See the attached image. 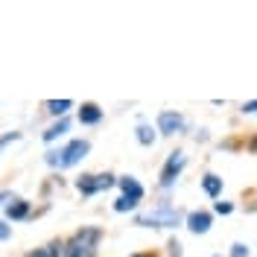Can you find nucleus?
Here are the masks:
<instances>
[{
  "mask_svg": "<svg viewBox=\"0 0 257 257\" xmlns=\"http://www.w3.org/2000/svg\"><path fill=\"white\" fill-rule=\"evenodd\" d=\"M99 240H102V228L85 225V228H79L76 234H70V237L64 240V254L62 257H96Z\"/></svg>",
  "mask_w": 257,
  "mask_h": 257,
  "instance_id": "1",
  "label": "nucleus"
},
{
  "mask_svg": "<svg viewBox=\"0 0 257 257\" xmlns=\"http://www.w3.org/2000/svg\"><path fill=\"white\" fill-rule=\"evenodd\" d=\"M184 216H187V213H181L176 205L161 202V205H155L152 210L138 213V216H135V225H141V228H178V225H184Z\"/></svg>",
  "mask_w": 257,
  "mask_h": 257,
  "instance_id": "2",
  "label": "nucleus"
},
{
  "mask_svg": "<svg viewBox=\"0 0 257 257\" xmlns=\"http://www.w3.org/2000/svg\"><path fill=\"white\" fill-rule=\"evenodd\" d=\"M91 152V144L85 141V138H79V141H70V144H64L62 149H53V152H47L44 155V161H47L50 167H56V170H67V167H76L85 155Z\"/></svg>",
  "mask_w": 257,
  "mask_h": 257,
  "instance_id": "3",
  "label": "nucleus"
},
{
  "mask_svg": "<svg viewBox=\"0 0 257 257\" xmlns=\"http://www.w3.org/2000/svg\"><path fill=\"white\" fill-rule=\"evenodd\" d=\"M111 187H117V176H111V173H85L76 178V190L82 196H96V193L111 190Z\"/></svg>",
  "mask_w": 257,
  "mask_h": 257,
  "instance_id": "4",
  "label": "nucleus"
},
{
  "mask_svg": "<svg viewBox=\"0 0 257 257\" xmlns=\"http://www.w3.org/2000/svg\"><path fill=\"white\" fill-rule=\"evenodd\" d=\"M184 167H187V155H184L181 149L170 152V158L164 161V170H161V181H158V184H161V190H173Z\"/></svg>",
  "mask_w": 257,
  "mask_h": 257,
  "instance_id": "5",
  "label": "nucleus"
},
{
  "mask_svg": "<svg viewBox=\"0 0 257 257\" xmlns=\"http://www.w3.org/2000/svg\"><path fill=\"white\" fill-rule=\"evenodd\" d=\"M158 132L164 135V138L181 135V132H184V114H178V111H161L158 114Z\"/></svg>",
  "mask_w": 257,
  "mask_h": 257,
  "instance_id": "6",
  "label": "nucleus"
},
{
  "mask_svg": "<svg viewBox=\"0 0 257 257\" xmlns=\"http://www.w3.org/2000/svg\"><path fill=\"white\" fill-rule=\"evenodd\" d=\"M184 225H187L190 234H208L210 225H213V213H208V210H190L184 216Z\"/></svg>",
  "mask_w": 257,
  "mask_h": 257,
  "instance_id": "7",
  "label": "nucleus"
},
{
  "mask_svg": "<svg viewBox=\"0 0 257 257\" xmlns=\"http://www.w3.org/2000/svg\"><path fill=\"white\" fill-rule=\"evenodd\" d=\"M117 187H120V190H123V196H126V199H132V202H144V196H146L144 184H141L135 176H120V178H117Z\"/></svg>",
  "mask_w": 257,
  "mask_h": 257,
  "instance_id": "8",
  "label": "nucleus"
},
{
  "mask_svg": "<svg viewBox=\"0 0 257 257\" xmlns=\"http://www.w3.org/2000/svg\"><path fill=\"white\" fill-rule=\"evenodd\" d=\"M102 120V108L96 105V102H82L79 108V123L82 126H96Z\"/></svg>",
  "mask_w": 257,
  "mask_h": 257,
  "instance_id": "9",
  "label": "nucleus"
},
{
  "mask_svg": "<svg viewBox=\"0 0 257 257\" xmlns=\"http://www.w3.org/2000/svg\"><path fill=\"white\" fill-rule=\"evenodd\" d=\"M222 187H225V181L216 176V173H205V176H202V190L208 193L210 199H219V196H222Z\"/></svg>",
  "mask_w": 257,
  "mask_h": 257,
  "instance_id": "10",
  "label": "nucleus"
},
{
  "mask_svg": "<svg viewBox=\"0 0 257 257\" xmlns=\"http://www.w3.org/2000/svg\"><path fill=\"white\" fill-rule=\"evenodd\" d=\"M135 138H138V144L141 146H155V141H158V128H152L149 123H138Z\"/></svg>",
  "mask_w": 257,
  "mask_h": 257,
  "instance_id": "11",
  "label": "nucleus"
},
{
  "mask_svg": "<svg viewBox=\"0 0 257 257\" xmlns=\"http://www.w3.org/2000/svg\"><path fill=\"white\" fill-rule=\"evenodd\" d=\"M62 254H64V240H53V242H47V245L30 251L27 257H62Z\"/></svg>",
  "mask_w": 257,
  "mask_h": 257,
  "instance_id": "12",
  "label": "nucleus"
},
{
  "mask_svg": "<svg viewBox=\"0 0 257 257\" xmlns=\"http://www.w3.org/2000/svg\"><path fill=\"white\" fill-rule=\"evenodd\" d=\"M44 108H47L53 117H59V120H62V117H67V111L73 108V102H70V99H47V102H44Z\"/></svg>",
  "mask_w": 257,
  "mask_h": 257,
  "instance_id": "13",
  "label": "nucleus"
},
{
  "mask_svg": "<svg viewBox=\"0 0 257 257\" xmlns=\"http://www.w3.org/2000/svg\"><path fill=\"white\" fill-rule=\"evenodd\" d=\"M6 216H9V219H27V216H30V202L15 199L12 205H6Z\"/></svg>",
  "mask_w": 257,
  "mask_h": 257,
  "instance_id": "14",
  "label": "nucleus"
},
{
  "mask_svg": "<svg viewBox=\"0 0 257 257\" xmlns=\"http://www.w3.org/2000/svg\"><path fill=\"white\" fill-rule=\"evenodd\" d=\"M67 128H70V120H67V117H62V120H56V123H53V126H50L47 132H44V141H47V144H53V141H56L59 135H64Z\"/></svg>",
  "mask_w": 257,
  "mask_h": 257,
  "instance_id": "15",
  "label": "nucleus"
},
{
  "mask_svg": "<svg viewBox=\"0 0 257 257\" xmlns=\"http://www.w3.org/2000/svg\"><path fill=\"white\" fill-rule=\"evenodd\" d=\"M141 205V202H132V199H126V196H120L117 202H114V213H128V210H135Z\"/></svg>",
  "mask_w": 257,
  "mask_h": 257,
  "instance_id": "16",
  "label": "nucleus"
},
{
  "mask_svg": "<svg viewBox=\"0 0 257 257\" xmlns=\"http://www.w3.org/2000/svg\"><path fill=\"white\" fill-rule=\"evenodd\" d=\"M213 213L228 216V213H234V205H231V202H216V205H213Z\"/></svg>",
  "mask_w": 257,
  "mask_h": 257,
  "instance_id": "17",
  "label": "nucleus"
},
{
  "mask_svg": "<svg viewBox=\"0 0 257 257\" xmlns=\"http://www.w3.org/2000/svg\"><path fill=\"white\" fill-rule=\"evenodd\" d=\"M231 257H248V245L245 242H234L231 245Z\"/></svg>",
  "mask_w": 257,
  "mask_h": 257,
  "instance_id": "18",
  "label": "nucleus"
},
{
  "mask_svg": "<svg viewBox=\"0 0 257 257\" xmlns=\"http://www.w3.org/2000/svg\"><path fill=\"white\" fill-rule=\"evenodd\" d=\"M242 114H257V99H248V102H242Z\"/></svg>",
  "mask_w": 257,
  "mask_h": 257,
  "instance_id": "19",
  "label": "nucleus"
},
{
  "mask_svg": "<svg viewBox=\"0 0 257 257\" xmlns=\"http://www.w3.org/2000/svg\"><path fill=\"white\" fill-rule=\"evenodd\" d=\"M9 237H12V228H9V225H6L3 219H0V242H3V240H9Z\"/></svg>",
  "mask_w": 257,
  "mask_h": 257,
  "instance_id": "20",
  "label": "nucleus"
},
{
  "mask_svg": "<svg viewBox=\"0 0 257 257\" xmlns=\"http://www.w3.org/2000/svg\"><path fill=\"white\" fill-rule=\"evenodd\" d=\"M170 257H181V242L170 240Z\"/></svg>",
  "mask_w": 257,
  "mask_h": 257,
  "instance_id": "21",
  "label": "nucleus"
},
{
  "mask_svg": "<svg viewBox=\"0 0 257 257\" xmlns=\"http://www.w3.org/2000/svg\"><path fill=\"white\" fill-rule=\"evenodd\" d=\"M128 257H158L155 251H138V254H128Z\"/></svg>",
  "mask_w": 257,
  "mask_h": 257,
  "instance_id": "22",
  "label": "nucleus"
},
{
  "mask_svg": "<svg viewBox=\"0 0 257 257\" xmlns=\"http://www.w3.org/2000/svg\"><path fill=\"white\" fill-rule=\"evenodd\" d=\"M6 199H12V193H9V190H3V193H0V205H3Z\"/></svg>",
  "mask_w": 257,
  "mask_h": 257,
  "instance_id": "23",
  "label": "nucleus"
}]
</instances>
